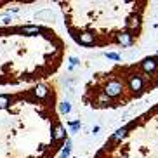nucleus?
I'll list each match as a JSON object with an SVG mask.
<instances>
[{
  "mask_svg": "<svg viewBox=\"0 0 158 158\" xmlns=\"http://www.w3.org/2000/svg\"><path fill=\"white\" fill-rule=\"evenodd\" d=\"M12 102H16L14 98H10L7 94H2V96H0V110H7Z\"/></svg>",
  "mask_w": 158,
  "mask_h": 158,
  "instance_id": "nucleus-4",
  "label": "nucleus"
},
{
  "mask_svg": "<svg viewBox=\"0 0 158 158\" xmlns=\"http://www.w3.org/2000/svg\"><path fill=\"white\" fill-rule=\"evenodd\" d=\"M0 84H2V80H0Z\"/></svg>",
  "mask_w": 158,
  "mask_h": 158,
  "instance_id": "nucleus-6",
  "label": "nucleus"
},
{
  "mask_svg": "<svg viewBox=\"0 0 158 158\" xmlns=\"http://www.w3.org/2000/svg\"><path fill=\"white\" fill-rule=\"evenodd\" d=\"M158 89V54L113 64L85 84L82 102L92 110H116Z\"/></svg>",
  "mask_w": 158,
  "mask_h": 158,
  "instance_id": "nucleus-2",
  "label": "nucleus"
},
{
  "mask_svg": "<svg viewBox=\"0 0 158 158\" xmlns=\"http://www.w3.org/2000/svg\"><path fill=\"white\" fill-rule=\"evenodd\" d=\"M10 21H12L10 18H4V19H2V24H4V26H7V24H10Z\"/></svg>",
  "mask_w": 158,
  "mask_h": 158,
  "instance_id": "nucleus-5",
  "label": "nucleus"
},
{
  "mask_svg": "<svg viewBox=\"0 0 158 158\" xmlns=\"http://www.w3.org/2000/svg\"><path fill=\"white\" fill-rule=\"evenodd\" d=\"M70 37L87 49L132 47L141 40L148 0L130 2H63Z\"/></svg>",
  "mask_w": 158,
  "mask_h": 158,
  "instance_id": "nucleus-1",
  "label": "nucleus"
},
{
  "mask_svg": "<svg viewBox=\"0 0 158 158\" xmlns=\"http://www.w3.org/2000/svg\"><path fill=\"white\" fill-rule=\"evenodd\" d=\"M94 158H158V102L115 130Z\"/></svg>",
  "mask_w": 158,
  "mask_h": 158,
  "instance_id": "nucleus-3",
  "label": "nucleus"
}]
</instances>
